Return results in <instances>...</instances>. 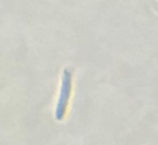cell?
Here are the masks:
<instances>
[{
  "label": "cell",
  "mask_w": 158,
  "mask_h": 145,
  "mask_svg": "<svg viewBox=\"0 0 158 145\" xmlns=\"http://www.w3.org/2000/svg\"><path fill=\"white\" fill-rule=\"evenodd\" d=\"M71 81H72V73L69 68H66L63 72L62 83L60 88L59 98L56 109V118L58 121H61L66 114V110L69 104V99L70 96L71 91Z\"/></svg>",
  "instance_id": "obj_1"
}]
</instances>
